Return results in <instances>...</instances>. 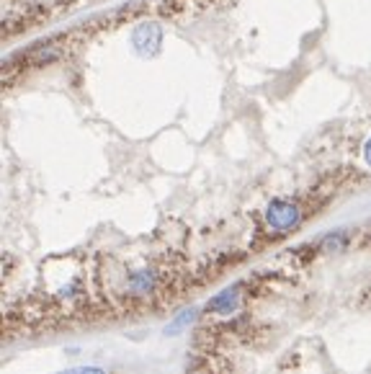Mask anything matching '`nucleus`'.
<instances>
[{"label":"nucleus","instance_id":"obj_1","mask_svg":"<svg viewBox=\"0 0 371 374\" xmlns=\"http://www.w3.org/2000/svg\"><path fill=\"white\" fill-rule=\"evenodd\" d=\"M299 222H302V209H299L294 202L276 199V202H271L268 209H266V225H268V230H273V232H289V230H294Z\"/></svg>","mask_w":371,"mask_h":374},{"label":"nucleus","instance_id":"obj_2","mask_svg":"<svg viewBox=\"0 0 371 374\" xmlns=\"http://www.w3.org/2000/svg\"><path fill=\"white\" fill-rule=\"evenodd\" d=\"M240 305V284H235V287H229V290H225L222 294H217V297L211 299L209 305H206V313H222L227 315L232 313L235 307Z\"/></svg>","mask_w":371,"mask_h":374},{"label":"nucleus","instance_id":"obj_3","mask_svg":"<svg viewBox=\"0 0 371 374\" xmlns=\"http://www.w3.org/2000/svg\"><path fill=\"white\" fill-rule=\"evenodd\" d=\"M65 374H103L101 369H70V372Z\"/></svg>","mask_w":371,"mask_h":374},{"label":"nucleus","instance_id":"obj_4","mask_svg":"<svg viewBox=\"0 0 371 374\" xmlns=\"http://www.w3.org/2000/svg\"><path fill=\"white\" fill-rule=\"evenodd\" d=\"M363 160L371 165V140H366V145H363Z\"/></svg>","mask_w":371,"mask_h":374}]
</instances>
